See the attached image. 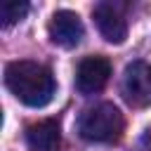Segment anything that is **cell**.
<instances>
[{"instance_id":"52a82bcc","label":"cell","mask_w":151,"mask_h":151,"mask_svg":"<svg viewBox=\"0 0 151 151\" xmlns=\"http://www.w3.org/2000/svg\"><path fill=\"white\" fill-rule=\"evenodd\" d=\"M26 142H28V146L33 151H57L59 144H61L59 123L54 118L31 123L26 127Z\"/></svg>"},{"instance_id":"277c9868","label":"cell","mask_w":151,"mask_h":151,"mask_svg":"<svg viewBox=\"0 0 151 151\" xmlns=\"http://www.w3.org/2000/svg\"><path fill=\"white\" fill-rule=\"evenodd\" d=\"M47 33H50L52 42H57L61 47H76L85 35V26L76 12L59 9L52 14V19L47 24Z\"/></svg>"},{"instance_id":"ba28073f","label":"cell","mask_w":151,"mask_h":151,"mask_svg":"<svg viewBox=\"0 0 151 151\" xmlns=\"http://www.w3.org/2000/svg\"><path fill=\"white\" fill-rule=\"evenodd\" d=\"M28 12V2H19V0H5L0 5V19H2V26H12L17 24L19 19H24Z\"/></svg>"},{"instance_id":"7a4b0ae2","label":"cell","mask_w":151,"mask_h":151,"mask_svg":"<svg viewBox=\"0 0 151 151\" xmlns=\"http://www.w3.org/2000/svg\"><path fill=\"white\" fill-rule=\"evenodd\" d=\"M123 127H125L123 113L111 101H101L97 106L85 109L80 120H78L80 137L87 139V142H99V144L118 142L120 134H123Z\"/></svg>"},{"instance_id":"6da1fadb","label":"cell","mask_w":151,"mask_h":151,"mask_svg":"<svg viewBox=\"0 0 151 151\" xmlns=\"http://www.w3.org/2000/svg\"><path fill=\"white\" fill-rule=\"evenodd\" d=\"M5 85L21 104L33 106V109L50 104L57 87L52 71L31 59L9 61L5 66Z\"/></svg>"},{"instance_id":"9c48e42d","label":"cell","mask_w":151,"mask_h":151,"mask_svg":"<svg viewBox=\"0 0 151 151\" xmlns=\"http://www.w3.org/2000/svg\"><path fill=\"white\" fill-rule=\"evenodd\" d=\"M139 151H151V137H144V142L139 144Z\"/></svg>"},{"instance_id":"8992f818","label":"cell","mask_w":151,"mask_h":151,"mask_svg":"<svg viewBox=\"0 0 151 151\" xmlns=\"http://www.w3.org/2000/svg\"><path fill=\"white\" fill-rule=\"evenodd\" d=\"M92 14H94V24H97L99 33L104 35V40H109L113 45L125 42V38H127V21H125V17H123L118 5L99 2Z\"/></svg>"},{"instance_id":"3957f363","label":"cell","mask_w":151,"mask_h":151,"mask_svg":"<svg viewBox=\"0 0 151 151\" xmlns=\"http://www.w3.org/2000/svg\"><path fill=\"white\" fill-rule=\"evenodd\" d=\"M123 94L132 106H151V64L132 61L123 76Z\"/></svg>"},{"instance_id":"5b68a950","label":"cell","mask_w":151,"mask_h":151,"mask_svg":"<svg viewBox=\"0 0 151 151\" xmlns=\"http://www.w3.org/2000/svg\"><path fill=\"white\" fill-rule=\"evenodd\" d=\"M111 78V61L106 57H85L76 71V85L83 94H94L104 90Z\"/></svg>"}]
</instances>
